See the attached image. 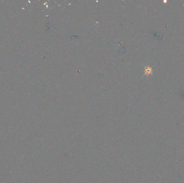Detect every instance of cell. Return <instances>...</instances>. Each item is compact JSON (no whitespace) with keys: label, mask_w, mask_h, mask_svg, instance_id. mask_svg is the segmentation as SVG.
<instances>
[{"label":"cell","mask_w":184,"mask_h":183,"mask_svg":"<svg viewBox=\"0 0 184 183\" xmlns=\"http://www.w3.org/2000/svg\"><path fill=\"white\" fill-rule=\"evenodd\" d=\"M152 73V70L151 68L147 67L145 68V74L146 75H151Z\"/></svg>","instance_id":"1"}]
</instances>
